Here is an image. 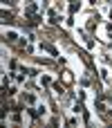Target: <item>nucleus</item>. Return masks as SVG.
Here are the masks:
<instances>
[{"label":"nucleus","mask_w":112,"mask_h":128,"mask_svg":"<svg viewBox=\"0 0 112 128\" xmlns=\"http://www.w3.org/2000/svg\"><path fill=\"white\" fill-rule=\"evenodd\" d=\"M2 22H11V14L4 11V14H2Z\"/></svg>","instance_id":"1"}]
</instances>
